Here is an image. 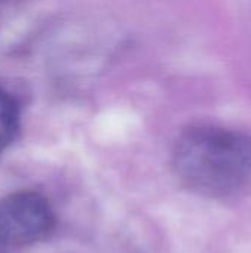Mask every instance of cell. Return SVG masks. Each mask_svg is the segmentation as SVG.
Instances as JSON below:
<instances>
[{
    "instance_id": "1",
    "label": "cell",
    "mask_w": 251,
    "mask_h": 253,
    "mask_svg": "<svg viewBox=\"0 0 251 253\" xmlns=\"http://www.w3.org/2000/svg\"><path fill=\"white\" fill-rule=\"evenodd\" d=\"M173 168L191 191L231 197L251 182V136L219 126H192L175 144Z\"/></svg>"
},
{
    "instance_id": "2",
    "label": "cell",
    "mask_w": 251,
    "mask_h": 253,
    "mask_svg": "<svg viewBox=\"0 0 251 253\" xmlns=\"http://www.w3.org/2000/svg\"><path fill=\"white\" fill-rule=\"evenodd\" d=\"M56 216L49 200L36 191L0 199V246H28L49 237Z\"/></svg>"
},
{
    "instance_id": "3",
    "label": "cell",
    "mask_w": 251,
    "mask_h": 253,
    "mask_svg": "<svg viewBox=\"0 0 251 253\" xmlns=\"http://www.w3.org/2000/svg\"><path fill=\"white\" fill-rule=\"evenodd\" d=\"M19 130V107L15 98L0 87V153L15 139Z\"/></svg>"
}]
</instances>
